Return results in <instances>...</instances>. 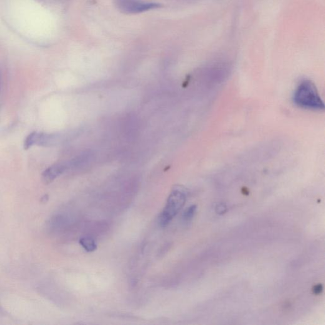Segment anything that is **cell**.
<instances>
[{"instance_id": "1", "label": "cell", "mask_w": 325, "mask_h": 325, "mask_svg": "<svg viewBox=\"0 0 325 325\" xmlns=\"http://www.w3.org/2000/svg\"><path fill=\"white\" fill-rule=\"evenodd\" d=\"M294 101L296 105L302 108L322 110L324 108L316 86L309 80L302 81L297 86L294 93Z\"/></svg>"}, {"instance_id": "2", "label": "cell", "mask_w": 325, "mask_h": 325, "mask_svg": "<svg viewBox=\"0 0 325 325\" xmlns=\"http://www.w3.org/2000/svg\"><path fill=\"white\" fill-rule=\"evenodd\" d=\"M187 198V190L184 187L177 185L172 190L168 198L167 204L159 217V223L161 227H166L175 215L184 207Z\"/></svg>"}, {"instance_id": "3", "label": "cell", "mask_w": 325, "mask_h": 325, "mask_svg": "<svg viewBox=\"0 0 325 325\" xmlns=\"http://www.w3.org/2000/svg\"><path fill=\"white\" fill-rule=\"evenodd\" d=\"M69 169H70L69 161L53 165L43 172L42 177V181L46 184H50Z\"/></svg>"}, {"instance_id": "4", "label": "cell", "mask_w": 325, "mask_h": 325, "mask_svg": "<svg viewBox=\"0 0 325 325\" xmlns=\"http://www.w3.org/2000/svg\"><path fill=\"white\" fill-rule=\"evenodd\" d=\"M161 7V5L157 4H142L136 2H129V4L126 5V10L131 13H139L147 10L157 9Z\"/></svg>"}, {"instance_id": "5", "label": "cell", "mask_w": 325, "mask_h": 325, "mask_svg": "<svg viewBox=\"0 0 325 325\" xmlns=\"http://www.w3.org/2000/svg\"><path fill=\"white\" fill-rule=\"evenodd\" d=\"M80 244L84 248V250L88 251V252H93L98 248L95 241H94L93 238L88 237V236L81 238Z\"/></svg>"}, {"instance_id": "6", "label": "cell", "mask_w": 325, "mask_h": 325, "mask_svg": "<svg viewBox=\"0 0 325 325\" xmlns=\"http://www.w3.org/2000/svg\"><path fill=\"white\" fill-rule=\"evenodd\" d=\"M196 211H197V206L196 205H192L188 207L187 209L184 211V212L183 213V220H184L185 222H189V221L191 220L192 217H194Z\"/></svg>"}, {"instance_id": "7", "label": "cell", "mask_w": 325, "mask_h": 325, "mask_svg": "<svg viewBox=\"0 0 325 325\" xmlns=\"http://www.w3.org/2000/svg\"><path fill=\"white\" fill-rule=\"evenodd\" d=\"M322 290V286L321 284H318V285H316V286H314V288L313 289L314 293L316 294H319L321 293Z\"/></svg>"}, {"instance_id": "8", "label": "cell", "mask_w": 325, "mask_h": 325, "mask_svg": "<svg viewBox=\"0 0 325 325\" xmlns=\"http://www.w3.org/2000/svg\"><path fill=\"white\" fill-rule=\"evenodd\" d=\"M218 208H217V209L218 210V213L225 212V211H224V210H225V206H223V205H221L220 206H218Z\"/></svg>"}, {"instance_id": "9", "label": "cell", "mask_w": 325, "mask_h": 325, "mask_svg": "<svg viewBox=\"0 0 325 325\" xmlns=\"http://www.w3.org/2000/svg\"><path fill=\"white\" fill-rule=\"evenodd\" d=\"M1 85H2L1 77H0V90H1Z\"/></svg>"}]
</instances>
